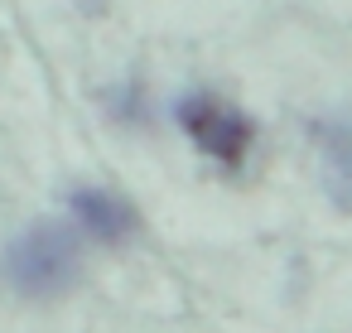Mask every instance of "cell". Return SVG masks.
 Listing matches in <instances>:
<instances>
[{
    "mask_svg": "<svg viewBox=\"0 0 352 333\" xmlns=\"http://www.w3.org/2000/svg\"><path fill=\"white\" fill-rule=\"evenodd\" d=\"M174 121L222 169H241L246 155H251V145H256V121L246 111H236L232 102L212 97V92H184L179 107H174Z\"/></svg>",
    "mask_w": 352,
    "mask_h": 333,
    "instance_id": "2",
    "label": "cell"
},
{
    "mask_svg": "<svg viewBox=\"0 0 352 333\" xmlns=\"http://www.w3.org/2000/svg\"><path fill=\"white\" fill-rule=\"evenodd\" d=\"M318 179L338 213H352V131L318 126Z\"/></svg>",
    "mask_w": 352,
    "mask_h": 333,
    "instance_id": "4",
    "label": "cell"
},
{
    "mask_svg": "<svg viewBox=\"0 0 352 333\" xmlns=\"http://www.w3.org/2000/svg\"><path fill=\"white\" fill-rule=\"evenodd\" d=\"M0 280L30 304H58L82 285V232L58 217L25 222L0 251Z\"/></svg>",
    "mask_w": 352,
    "mask_h": 333,
    "instance_id": "1",
    "label": "cell"
},
{
    "mask_svg": "<svg viewBox=\"0 0 352 333\" xmlns=\"http://www.w3.org/2000/svg\"><path fill=\"white\" fill-rule=\"evenodd\" d=\"M68 213H73V227L97 241V246H121L140 232V213L131 198L111 193V189H73L68 193Z\"/></svg>",
    "mask_w": 352,
    "mask_h": 333,
    "instance_id": "3",
    "label": "cell"
}]
</instances>
